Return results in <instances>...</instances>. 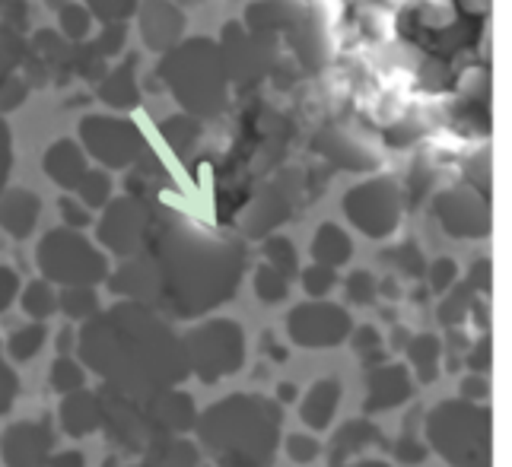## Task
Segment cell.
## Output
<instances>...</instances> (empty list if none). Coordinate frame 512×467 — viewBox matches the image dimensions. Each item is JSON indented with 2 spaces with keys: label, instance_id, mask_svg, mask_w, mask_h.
Masks as SVG:
<instances>
[{
  "label": "cell",
  "instance_id": "cell-1",
  "mask_svg": "<svg viewBox=\"0 0 512 467\" xmlns=\"http://www.w3.org/2000/svg\"><path fill=\"white\" fill-rule=\"evenodd\" d=\"M80 353L121 398H150L188 372L185 347L144 305H118L80 334Z\"/></svg>",
  "mask_w": 512,
  "mask_h": 467
},
{
  "label": "cell",
  "instance_id": "cell-2",
  "mask_svg": "<svg viewBox=\"0 0 512 467\" xmlns=\"http://www.w3.org/2000/svg\"><path fill=\"white\" fill-rule=\"evenodd\" d=\"M239 280V258L220 242L179 239L160 264H131L115 277V290L128 296H153L175 315H198L229 299Z\"/></svg>",
  "mask_w": 512,
  "mask_h": 467
},
{
  "label": "cell",
  "instance_id": "cell-3",
  "mask_svg": "<svg viewBox=\"0 0 512 467\" xmlns=\"http://www.w3.org/2000/svg\"><path fill=\"white\" fill-rule=\"evenodd\" d=\"M280 436V410L271 401L236 394L201 417V439L220 467H268Z\"/></svg>",
  "mask_w": 512,
  "mask_h": 467
},
{
  "label": "cell",
  "instance_id": "cell-4",
  "mask_svg": "<svg viewBox=\"0 0 512 467\" xmlns=\"http://www.w3.org/2000/svg\"><path fill=\"white\" fill-rule=\"evenodd\" d=\"M427 439L452 467H490V410L474 401H446L427 420Z\"/></svg>",
  "mask_w": 512,
  "mask_h": 467
},
{
  "label": "cell",
  "instance_id": "cell-5",
  "mask_svg": "<svg viewBox=\"0 0 512 467\" xmlns=\"http://www.w3.org/2000/svg\"><path fill=\"white\" fill-rule=\"evenodd\" d=\"M185 359L204 382H217L223 375H233L245 359V337L236 321H210L204 328H194L185 337Z\"/></svg>",
  "mask_w": 512,
  "mask_h": 467
},
{
  "label": "cell",
  "instance_id": "cell-6",
  "mask_svg": "<svg viewBox=\"0 0 512 467\" xmlns=\"http://www.w3.org/2000/svg\"><path fill=\"white\" fill-rule=\"evenodd\" d=\"M39 267L48 280L64 286H93L105 277V258L70 229H58L39 245Z\"/></svg>",
  "mask_w": 512,
  "mask_h": 467
},
{
  "label": "cell",
  "instance_id": "cell-7",
  "mask_svg": "<svg viewBox=\"0 0 512 467\" xmlns=\"http://www.w3.org/2000/svg\"><path fill=\"white\" fill-rule=\"evenodd\" d=\"M290 337L299 347L309 350H322V347H334L350 334V318L341 305L331 302H306L296 305L287 318Z\"/></svg>",
  "mask_w": 512,
  "mask_h": 467
},
{
  "label": "cell",
  "instance_id": "cell-8",
  "mask_svg": "<svg viewBox=\"0 0 512 467\" xmlns=\"http://www.w3.org/2000/svg\"><path fill=\"white\" fill-rule=\"evenodd\" d=\"M347 217L357 223L366 236L382 239L398 226V191L392 182H369L347 194Z\"/></svg>",
  "mask_w": 512,
  "mask_h": 467
},
{
  "label": "cell",
  "instance_id": "cell-9",
  "mask_svg": "<svg viewBox=\"0 0 512 467\" xmlns=\"http://www.w3.org/2000/svg\"><path fill=\"white\" fill-rule=\"evenodd\" d=\"M83 140L90 143L93 153L105 166H125L137 156L140 137L128 121L115 118H86L83 121Z\"/></svg>",
  "mask_w": 512,
  "mask_h": 467
},
{
  "label": "cell",
  "instance_id": "cell-10",
  "mask_svg": "<svg viewBox=\"0 0 512 467\" xmlns=\"http://www.w3.org/2000/svg\"><path fill=\"white\" fill-rule=\"evenodd\" d=\"M51 429L45 423H16L0 436V452L7 467H45L51 455Z\"/></svg>",
  "mask_w": 512,
  "mask_h": 467
},
{
  "label": "cell",
  "instance_id": "cell-11",
  "mask_svg": "<svg viewBox=\"0 0 512 467\" xmlns=\"http://www.w3.org/2000/svg\"><path fill=\"white\" fill-rule=\"evenodd\" d=\"M436 213L443 226L452 232V236H484L490 229V213L481 204V197H474L468 191H446L436 201Z\"/></svg>",
  "mask_w": 512,
  "mask_h": 467
},
{
  "label": "cell",
  "instance_id": "cell-12",
  "mask_svg": "<svg viewBox=\"0 0 512 467\" xmlns=\"http://www.w3.org/2000/svg\"><path fill=\"white\" fill-rule=\"evenodd\" d=\"M144 232H147V213L140 210V204L115 201L109 207V213H105L99 236L109 248L121 251V255H131V251L140 245V239H144Z\"/></svg>",
  "mask_w": 512,
  "mask_h": 467
},
{
  "label": "cell",
  "instance_id": "cell-13",
  "mask_svg": "<svg viewBox=\"0 0 512 467\" xmlns=\"http://www.w3.org/2000/svg\"><path fill=\"white\" fill-rule=\"evenodd\" d=\"M411 398V375L404 366H385L369 372V401L366 410H392Z\"/></svg>",
  "mask_w": 512,
  "mask_h": 467
},
{
  "label": "cell",
  "instance_id": "cell-14",
  "mask_svg": "<svg viewBox=\"0 0 512 467\" xmlns=\"http://www.w3.org/2000/svg\"><path fill=\"white\" fill-rule=\"evenodd\" d=\"M61 420L70 436H90L102 423V401L90 391H70L61 404Z\"/></svg>",
  "mask_w": 512,
  "mask_h": 467
},
{
  "label": "cell",
  "instance_id": "cell-15",
  "mask_svg": "<svg viewBox=\"0 0 512 467\" xmlns=\"http://www.w3.org/2000/svg\"><path fill=\"white\" fill-rule=\"evenodd\" d=\"M35 220H39V197L32 191H7L0 197V226L13 239H26Z\"/></svg>",
  "mask_w": 512,
  "mask_h": 467
},
{
  "label": "cell",
  "instance_id": "cell-16",
  "mask_svg": "<svg viewBox=\"0 0 512 467\" xmlns=\"http://www.w3.org/2000/svg\"><path fill=\"white\" fill-rule=\"evenodd\" d=\"M338 401H341V382L322 379L306 391L299 413H303V420L312 429H328V423L334 420V410H338Z\"/></svg>",
  "mask_w": 512,
  "mask_h": 467
},
{
  "label": "cell",
  "instance_id": "cell-17",
  "mask_svg": "<svg viewBox=\"0 0 512 467\" xmlns=\"http://www.w3.org/2000/svg\"><path fill=\"white\" fill-rule=\"evenodd\" d=\"M45 172L55 178L61 188H77L80 178L86 175V159L77 143H70V140L55 143L45 156Z\"/></svg>",
  "mask_w": 512,
  "mask_h": 467
},
{
  "label": "cell",
  "instance_id": "cell-18",
  "mask_svg": "<svg viewBox=\"0 0 512 467\" xmlns=\"http://www.w3.org/2000/svg\"><path fill=\"white\" fill-rule=\"evenodd\" d=\"M366 445H385L379 429H373V423L357 420V423H347L338 429V436L331 442V467H344L347 458L360 455Z\"/></svg>",
  "mask_w": 512,
  "mask_h": 467
},
{
  "label": "cell",
  "instance_id": "cell-19",
  "mask_svg": "<svg viewBox=\"0 0 512 467\" xmlns=\"http://www.w3.org/2000/svg\"><path fill=\"white\" fill-rule=\"evenodd\" d=\"M182 29V16L172 7H166V0H153L150 13L144 16V39L156 48H166Z\"/></svg>",
  "mask_w": 512,
  "mask_h": 467
},
{
  "label": "cell",
  "instance_id": "cell-20",
  "mask_svg": "<svg viewBox=\"0 0 512 467\" xmlns=\"http://www.w3.org/2000/svg\"><path fill=\"white\" fill-rule=\"evenodd\" d=\"M312 255L319 264H328V267H341L350 261L353 255V245L347 239V232H341L338 226H322L319 236L312 242Z\"/></svg>",
  "mask_w": 512,
  "mask_h": 467
},
{
  "label": "cell",
  "instance_id": "cell-21",
  "mask_svg": "<svg viewBox=\"0 0 512 467\" xmlns=\"http://www.w3.org/2000/svg\"><path fill=\"white\" fill-rule=\"evenodd\" d=\"M439 353H443V347H439V340L430 337V334H420V337L408 340V359H411V366H414L417 379L423 385L436 382V375H439Z\"/></svg>",
  "mask_w": 512,
  "mask_h": 467
},
{
  "label": "cell",
  "instance_id": "cell-22",
  "mask_svg": "<svg viewBox=\"0 0 512 467\" xmlns=\"http://www.w3.org/2000/svg\"><path fill=\"white\" fill-rule=\"evenodd\" d=\"M55 309H58V296L51 293V286H48L45 280H35V283L26 286V293H23V312H26L32 321L48 318Z\"/></svg>",
  "mask_w": 512,
  "mask_h": 467
},
{
  "label": "cell",
  "instance_id": "cell-23",
  "mask_svg": "<svg viewBox=\"0 0 512 467\" xmlns=\"http://www.w3.org/2000/svg\"><path fill=\"white\" fill-rule=\"evenodd\" d=\"M42 344H45V325L42 321H32V325H23L20 331H13L10 334V356L13 359H32L35 353L42 350Z\"/></svg>",
  "mask_w": 512,
  "mask_h": 467
},
{
  "label": "cell",
  "instance_id": "cell-24",
  "mask_svg": "<svg viewBox=\"0 0 512 467\" xmlns=\"http://www.w3.org/2000/svg\"><path fill=\"white\" fill-rule=\"evenodd\" d=\"M255 293H258V299H261V302H268V305L284 302V299H287V293H290L287 274H280L277 267L264 264L261 271L255 274Z\"/></svg>",
  "mask_w": 512,
  "mask_h": 467
},
{
  "label": "cell",
  "instance_id": "cell-25",
  "mask_svg": "<svg viewBox=\"0 0 512 467\" xmlns=\"http://www.w3.org/2000/svg\"><path fill=\"white\" fill-rule=\"evenodd\" d=\"M194 461H198L194 448L185 442H175V445H156L153 455L140 467H194Z\"/></svg>",
  "mask_w": 512,
  "mask_h": 467
},
{
  "label": "cell",
  "instance_id": "cell-26",
  "mask_svg": "<svg viewBox=\"0 0 512 467\" xmlns=\"http://www.w3.org/2000/svg\"><path fill=\"white\" fill-rule=\"evenodd\" d=\"M58 305L64 309V315L70 318H90L96 309H99V302H96V293L90 290V286H67V290L61 293Z\"/></svg>",
  "mask_w": 512,
  "mask_h": 467
},
{
  "label": "cell",
  "instance_id": "cell-27",
  "mask_svg": "<svg viewBox=\"0 0 512 467\" xmlns=\"http://www.w3.org/2000/svg\"><path fill=\"white\" fill-rule=\"evenodd\" d=\"M77 191H80V197H83V204L102 207L105 201H109L112 182H109V175H105V172H86V175L80 178Z\"/></svg>",
  "mask_w": 512,
  "mask_h": 467
},
{
  "label": "cell",
  "instance_id": "cell-28",
  "mask_svg": "<svg viewBox=\"0 0 512 467\" xmlns=\"http://www.w3.org/2000/svg\"><path fill=\"white\" fill-rule=\"evenodd\" d=\"M51 388L61 391V394L83 388V372H80V366L74 363V359H67V356L58 359L55 369H51Z\"/></svg>",
  "mask_w": 512,
  "mask_h": 467
},
{
  "label": "cell",
  "instance_id": "cell-29",
  "mask_svg": "<svg viewBox=\"0 0 512 467\" xmlns=\"http://www.w3.org/2000/svg\"><path fill=\"white\" fill-rule=\"evenodd\" d=\"M334 283H338V274H334V267L328 264H312L309 271L303 274V286H306V293L315 296V299H322L334 290Z\"/></svg>",
  "mask_w": 512,
  "mask_h": 467
},
{
  "label": "cell",
  "instance_id": "cell-30",
  "mask_svg": "<svg viewBox=\"0 0 512 467\" xmlns=\"http://www.w3.org/2000/svg\"><path fill=\"white\" fill-rule=\"evenodd\" d=\"M353 350H357V356L363 359V363L369 366H376L379 359H382V337L376 328H360V331H353Z\"/></svg>",
  "mask_w": 512,
  "mask_h": 467
},
{
  "label": "cell",
  "instance_id": "cell-31",
  "mask_svg": "<svg viewBox=\"0 0 512 467\" xmlns=\"http://www.w3.org/2000/svg\"><path fill=\"white\" fill-rule=\"evenodd\" d=\"M376 293H379V283H376V277L369 274V271H353L350 274V280H347V299L353 305H369Z\"/></svg>",
  "mask_w": 512,
  "mask_h": 467
},
{
  "label": "cell",
  "instance_id": "cell-32",
  "mask_svg": "<svg viewBox=\"0 0 512 467\" xmlns=\"http://www.w3.org/2000/svg\"><path fill=\"white\" fill-rule=\"evenodd\" d=\"M264 255H268L271 267H277L280 274H296V248L287 239H271L264 245Z\"/></svg>",
  "mask_w": 512,
  "mask_h": 467
},
{
  "label": "cell",
  "instance_id": "cell-33",
  "mask_svg": "<svg viewBox=\"0 0 512 467\" xmlns=\"http://www.w3.org/2000/svg\"><path fill=\"white\" fill-rule=\"evenodd\" d=\"M287 452H290V458L296 461V464H309V461H315L319 458V452H322V445L315 442L312 436H290L287 439Z\"/></svg>",
  "mask_w": 512,
  "mask_h": 467
},
{
  "label": "cell",
  "instance_id": "cell-34",
  "mask_svg": "<svg viewBox=\"0 0 512 467\" xmlns=\"http://www.w3.org/2000/svg\"><path fill=\"white\" fill-rule=\"evenodd\" d=\"M468 305H471V286H465L462 293H455L443 302V309H439V318L446 321V325H458V321L465 318L468 312Z\"/></svg>",
  "mask_w": 512,
  "mask_h": 467
},
{
  "label": "cell",
  "instance_id": "cell-35",
  "mask_svg": "<svg viewBox=\"0 0 512 467\" xmlns=\"http://www.w3.org/2000/svg\"><path fill=\"white\" fill-rule=\"evenodd\" d=\"M16 391H20V379L10 366L0 363V413H7L16 401Z\"/></svg>",
  "mask_w": 512,
  "mask_h": 467
},
{
  "label": "cell",
  "instance_id": "cell-36",
  "mask_svg": "<svg viewBox=\"0 0 512 467\" xmlns=\"http://www.w3.org/2000/svg\"><path fill=\"white\" fill-rule=\"evenodd\" d=\"M455 261H449V258H439L433 267H430V286L436 293H443V290H449V286L455 283Z\"/></svg>",
  "mask_w": 512,
  "mask_h": 467
},
{
  "label": "cell",
  "instance_id": "cell-37",
  "mask_svg": "<svg viewBox=\"0 0 512 467\" xmlns=\"http://www.w3.org/2000/svg\"><path fill=\"white\" fill-rule=\"evenodd\" d=\"M398 458H401L404 464H420L423 458H427V448H423L420 439H414L411 429H404V436H401V442H398Z\"/></svg>",
  "mask_w": 512,
  "mask_h": 467
},
{
  "label": "cell",
  "instance_id": "cell-38",
  "mask_svg": "<svg viewBox=\"0 0 512 467\" xmlns=\"http://www.w3.org/2000/svg\"><path fill=\"white\" fill-rule=\"evenodd\" d=\"M398 264H401V271L408 274V277H420L423 271H427V261H423V255L417 251V245H404L398 251Z\"/></svg>",
  "mask_w": 512,
  "mask_h": 467
},
{
  "label": "cell",
  "instance_id": "cell-39",
  "mask_svg": "<svg viewBox=\"0 0 512 467\" xmlns=\"http://www.w3.org/2000/svg\"><path fill=\"white\" fill-rule=\"evenodd\" d=\"M61 23H64V29H67V35H86V29H90V16H86V10H80V7H67L64 13H61Z\"/></svg>",
  "mask_w": 512,
  "mask_h": 467
},
{
  "label": "cell",
  "instance_id": "cell-40",
  "mask_svg": "<svg viewBox=\"0 0 512 467\" xmlns=\"http://www.w3.org/2000/svg\"><path fill=\"white\" fill-rule=\"evenodd\" d=\"M462 398L465 401H481V398H490V382L481 379V372L468 375V379L462 382Z\"/></svg>",
  "mask_w": 512,
  "mask_h": 467
},
{
  "label": "cell",
  "instance_id": "cell-41",
  "mask_svg": "<svg viewBox=\"0 0 512 467\" xmlns=\"http://www.w3.org/2000/svg\"><path fill=\"white\" fill-rule=\"evenodd\" d=\"M16 290H20V280H16V274L10 271V267H0V312L10 309Z\"/></svg>",
  "mask_w": 512,
  "mask_h": 467
},
{
  "label": "cell",
  "instance_id": "cell-42",
  "mask_svg": "<svg viewBox=\"0 0 512 467\" xmlns=\"http://www.w3.org/2000/svg\"><path fill=\"white\" fill-rule=\"evenodd\" d=\"M90 4L105 20H115V16H125L131 10V0H90Z\"/></svg>",
  "mask_w": 512,
  "mask_h": 467
},
{
  "label": "cell",
  "instance_id": "cell-43",
  "mask_svg": "<svg viewBox=\"0 0 512 467\" xmlns=\"http://www.w3.org/2000/svg\"><path fill=\"white\" fill-rule=\"evenodd\" d=\"M61 213H64V220H67L70 226H74V229H80V226L90 223V213H86L80 204L70 201V197H64V201H61Z\"/></svg>",
  "mask_w": 512,
  "mask_h": 467
},
{
  "label": "cell",
  "instance_id": "cell-44",
  "mask_svg": "<svg viewBox=\"0 0 512 467\" xmlns=\"http://www.w3.org/2000/svg\"><path fill=\"white\" fill-rule=\"evenodd\" d=\"M45 467H86L80 452H61V455H48Z\"/></svg>",
  "mask_w": 512,
  "mask_h": 467
},
{
  "label": "cell",
  "instance_id": "cell-45",
  "mask_svg": "<svg viewBox=\"0 0 512 467\" xmlns=\"http://www.w3.org/2000/svg\"><path fill=\"white\" fill-rule=\"evenodd\" d=\"M468 366H471L474 372H487V369H490V340L478 344V350H474L471 359H468Z\"/></svg>",
  "mask_w": 512,
  "mask_h": 467
},
{
  "label": "cell",
  "instance_id": "cell-46",
  "mask_svg": "<svg viewBox=\"0 0 512 467\" xmlns=\"http://www.w3.org/2000/svg\"><path fill=\"white\" fill-rule=\"evenodd\" d=\"M7 166H10V143H7V128L0 124V185L7 178Z\"/></svg>",
  "mask_w": 512,
  "mask_h": 467
},
{
  "label": "cell",
  "instance_id": "cell-47",
  "mask_svg": "<svg viewBox=\"0 0 512 467\" xmlns=\"http://www.w3.org/2000/svg\"><path fill=\"white\" fill-rule=\"evenodd\" d=\"M296 398V385H280V401H293Z\"/></svg>",
  "mask_w": 512,
  "mask_h": 467
},
{
  "label": "cell",
  "instance_id": "cell-48",
  "mask_svg": "<svg viewBox=\"0 0 512 467\" xmlns=\"http://www.w3.org/2000/svg\"><path fill=\"white\" fill-rule=\"evenodd\" d=\"M58 344H61V347H58L61 353H67V350H70V331H64V334L58 337Z\"/></svg>",
  "mask_w": 512,
  "mask_h": 467
},
{
  "label": "cell",
  "instance_id": "cell-49",
  "mask_svg": "<svg viewBox=\"0 0 512 467\" xmlns=\"http://www.w3.org/2000/svg\"><path fill=\"white\" fill-rule=\"evenodd\" d=\"M353 467H388L385 461H360V464H353Z\"/></svg>",
  "mask_w": 512,
  "mask_h": 467
},
{
  "label": "cell",
  "instance_id": "cell-50",
  "mask_svg": "<svg viewBox=\"0 0 512 467\" xmlns=\"http://www.w3.org/2000/svg\"><path fill=\"white\" fill-rule=\"evenodd\" d=\"M48 4H51V7H61V4H67V0H48Z\"/></svg>",
  "mask_w": 512,
  "mask_h": 467
}]
</instances>
